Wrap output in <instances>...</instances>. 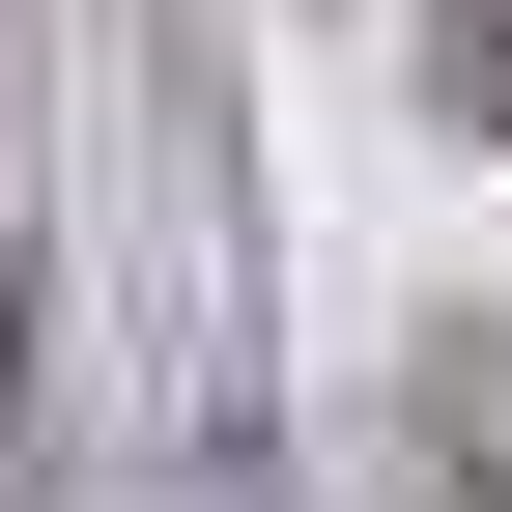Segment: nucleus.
<instances>
[{
  "instance_id": "f257e3e1",
  "label": "nucleus",
  "mask_w": 512,
  "mask_h": 512,
  "mask_svg": "<svg viewBox=\"0 0 512 512\" xmlns=\"http://www.w3.org/2000/svg\"><path fill=\"white\" fill-rule=\"evenodd\" d=\"M456 114H512V0H456Z\"/></svg>"
}]
</instances>
